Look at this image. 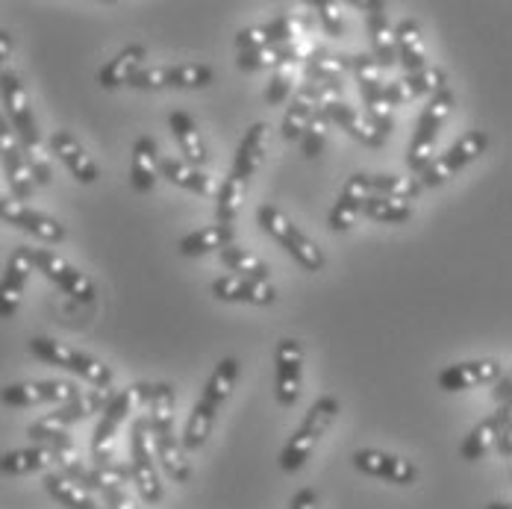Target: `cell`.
<instances>
[{
  "instance_id": "obj_1",
  "label": "cell",
  "mask_w": 512,
  "mask_h": 509,
  "mask_svg": "<svg viewBox=\"0 0 512 509\" xmlns=\"http://www.w3.org/2000/svg\"><path fill=\"white\" fill-rule=\"evenodd\" d=\"M0 101L6 106V121H9L12 133L21 142V151L27 156V165L33 171V183L36 186H51V153H48V145L39 136L30 95H27V89H24V83H21V77L15 71H0Z\"/></svg>"
},
{
  "instance_id": "obj_2",
  "label": "cell",
  "mask_w": 512,
  "mask_h": 509,
  "mask_svg": "<svg viewBox=\"0 0 512 509\" xmlns=\"http://www.w3.org/2000/svg\"><path fill=\"white\" fill-rule=\"evenodd\" d=\"M151 407V445H154V457L159 459L162 471L174 480V483H189L192 477V465L189 457L180 445V436L174 433V407H177V392L171 383H154L148 389V401Z\"/></svg>"
},
{
  "instance_id": "obj_3",
  "label": "cell",
  "mask_w": 512,
  "mask_h": 509,
  "mask_svg": "<svg viewBox=\"0 0 512 509\" xmlns=\"http://www.w3.org/2000/svg\"><path fill=\"white\" fill-rule=\"evenodd\" d=\"M236 377H239V359L236 357H224L209 374L204 386V395L201 401L192 407V415H189V424H186V433L180 439L183 451H201L215 427V418L221 407L230 401L233 389H236Z\"/></svg>"
},
{
  "instance_id": "obj_4",
  "label": "cell",
  "mask_w": 512,
  "mask_h": 509,
  "mask_svg": "<svg viewBox=\"0 0 512 509\" xmlns=\"http://www.w3.org/2000/svg\"><path fill=\"white\" fill-rule=\"evenodd\" d=\"M112 386H95V389H89V392H80L74 401H68V404H62V407H56L48 415H42L39 421H33L30 427H27V436L36 442V445H53V442H62V439H68V430L77 424V421H83V418H89V415H95V412H103L106 404L112 401Z\"/></svg>"
},
{
  "instance_id": "obj_5",
  "label": "cell",
  "mask_w": 512,
  "mask_h": 509,
  "mask_svg": "<svg viewBox=\"0 0 512 509\" xmlns=\"http://www.w3.org/2000/svg\"><path fill=\"white\" fill-rule=\"evenodd\" d=\"M256 224L286 251V254H292V259L301 265V268H307V271H324V265H327V256L324 251L309 239L307 233L280 209V206L274 204H262L256 209Z\"/></svg>"
},
{
  "instance_id": "obj_6",
  "label": "cell",
  "mask_w": 512,
  "mask_h": 509,
  "mask_svg": "<svg viewBox=\"0 0 512 509\" xmlns=\"http://www.w3.org/2000/svg\"><path fill=\"white\" fill-rule=\"evenodd\" d=\"M339 412H342V404H339L336 398H330V395L318 398V401L307 409L301 427L289 436V442H286V448H283V454H280V468L289 471V474L298 471V468H304V462H307L309 454L315 451V445L321 442V436L333 427V421L339 418Z\"/></svg>"
},
{
  "instance_id": "obj_7",
  "label": "cell",
  "mask_w": 512,
  "mask_h": 509,
  "mask_svg": "<svg viewBox=\"0 0 512 509\" xmlns=\"http://www.w3.org/2000/svg\"><path fill=\"white\" fill-rule=\"evenodd\" d=\"M30 354L48 365H56V368H65L77 377H83L86 383L92 386H112L115 374L112 368L103 362V359L92 357L86 351H77L65 342H56V339H48V336H36L30 339Z\"/></svg>"
},
{
  "instance_id": "obj_8",
  "label": "cell",
  "mask_w": 512,
  "mask_h": 509,
  "mask_svg": "<svg viewBox=\"0 0 512 509\" xmlns=\"http://www.w3.org/2000/svg\"><path fill=\"white\" fill-rule=\"evenodd\" d=\"M454 106H457V95L448 86L442 92H436L430 98V103L424 106V112L418 118V130H415L410 148H407V165H410V171L421 174L433 162V148H436L439 130L448 121V115L454 112Z\"/></svg>"
},
{
  "instance_id": "obj_9",
  "label": "cell",
  "mask_w": 512,
  "mask_h": 509,
  "mask_svg": "<svg viewBox=\"0 0 512 509\" xmlns=\"http://www.w3.org/2000/svg\"><path fill=\"white\" fill-rule=\"evenodd\" d=\"M148 389H151V383H136L124 392L112 395V401L106 404L101 421L95 427V436H92V462L95 465H115V457H112L115 433L121 430V424L130 418L133 409L142 401H148Z\"/></svg>"
},
{
  "instance_id": "obj_10",
  "label": "cell",
  "mask_w": 512,
  "mask_h": 509,
  "mask_svg": "<svg viewBox=\"0 0 512 509\" xmlns=\"http://www.w3.org/2000/svg\"><path fill=\"white\" fill-rule=\"evenodd\" d=\"M351 74L357 77L359 95L365 101V118L371 121V127L377 133L389 136L395 127V109L383 98V89H386L383 68L377 65V59L371 53H357V56H351Z\"/></svg>"
},
{
  "instance_id": "obj_11",
  "label": "cell",
  "mask_w": 512,
  "mask_h": 509,
  "mask_svg": "<svg viewBox=\"0 0 512 509\" xmlns=\"http://www.w3.org/2000/svg\"><path fill=\"white\" fill-rule=\"evenodd\" d=\"M312 12H283L274 21L254 24L236 33V48L242 51H256V48H271V45H292L304 42L312 30Z\"/></svg>"
},
{
  "instance_id": "obj_12",
  "label": "cell",
  "mask_w": 512,
  "mask_h": 509,
  "mask_svg": "<svg viewBox=\"0 0 512 509\" xmlns=\"http://www.w3.org/2000/svg\"><path fill=\"white\" fill-rule=\"evenodd\" d=\"M130 483L139 489L145 504H159L165 498L159 468H156L154 445H151V427L148 418L133 421V439H130Z\"/></svg>"
},
{
  "instance_id": "obj_13",
  "label": "cell",
  "mask_w": 512,
  "mask_h": 509,
  "mask_svg": "<svg viewBox=\"0 0 512 509\" xmlns=\"http://www.w3.org/2000/svg\"><path fill=\"white\" fill-rule=\"evenodd\" d=\"M486 148H489V133H486V130H471V133H465L460 142H454L439 159H433V162L421 171V177H418L421 189H436V186L448 183V180H451L457 171H462L465 165L477 162V159L486 153Z\"/></svg>"
},
{
  "instance_id": "obj_14",
  "label": "cell",
  "mask_w": 512,
  "mask_h": 509,
  "mask_svg": "<svg viewBox=\"0 0 512 509\" xmlns=\"http://www.w3.org/2000/svg\"><path fill=\"white\" fill-rule=\"evenodd\" d=\"M33 268L42 271L51 283H56L68 298L80 301V304H92L95 301V283L86 271H80L77 265H71L62 254H56L51 248H27Z\"/></svg>"
},
{
  "instance_id": "obj_15",
  "label": "cell",
  "mask_w": 512,
  "mask_h": 509,
  "mask_svg": "<svg viewBox=\"0 0 512 509\" xmlns=\"http://www.w3.org/2000/svg\"><path fill=\"white\" fill-rule=\"evenodd\" d=\"M512 412L510 404L507 407H498L489 418H483L480 424L471 427V433L465 436L460 448V457L465 462H480V459L489 457L492 448H498L504 457H512Z\"/></svg>"
},
{
  "instance_id": "obj_16",
  "label": "cell",
  "mask_w": 512,
  "mask_h": 509,
  "mask_svg": "<svg viewBox=\"0 0 512 509\" xmlns=\"http://www.w3.org/2000/svg\"><path fill=\"white\" fill-rule=\"evenodd\" d=\"M80 395V386L71 380H24V383H9L0 389V404L15 409L42 407V404H68Z\"/></svg>"
},
{
  "instance_id": "obj_17",
  "label": "cell",
  "mask_w": 512,
  "mask_h": 509,
  "mask_svg": "<svg viewBox=\"0 0 512 509\" xmlns=\"http://www.w3.org/2000/svg\"><path fill=\"white\" fill-rule=\"evenodd\" d=\"M212 68L201 62L186 65H159V68H142L127 86L133 89H206L212 83Z\"/></svg>"
},
{
  "instance_id": "obj_18",
  "label": "cell",
  "mask_w": 512,
  "mask_h": 509,
  "mask_svg": "<svg viewBox=\"0 0 512 509\" xmlns=\"http://www.w3.org/2000/svg\"><path fill=\"white\" fill-rule=\"evenodd\" d=\"M0 165L6 171V183H9V192L15 201H30L33 192H36V183H33V171L27 165V156L21 151V142L18 136L12 133L9 121L0 115Z\"/></svg>"
},
{
  "instance_id": "obj_19",
  "label": "cell",
  "mask_w": 512,
  "mask_h": 509,
  "mask_svg": "<svg viewBox=\"0 0 512 509\" xmlns=\"http://www.w3.org/2000/svg\"><path fill=\"white\" fill-rule=\"evenodd\" d=\"M274 395L280 407H292L301 398V383H304V348L298 339H280L277 354H274Z\"/></svg>"
},
{
  "instance_id": "obj_20",
  "label": "cell",
  "mask_w": 512,
  "mask_h": 509,
  "mask_svg": "<svg viewBox=\"0 0 512 509\" xmlns=\"http://www.w3.org/2000/svg\"><path fill=\"white\" fill-rule=\"evenodd\" d=\"M0 221L18 227V230L30 233L39 242H48V245H59L65 239V227L56 218L33 209V206L21 204L15 198H0Z\"/></svg>"
},
{
  "instance_id": "obj_21",
  "label": "cell",
  "mask_w": 512,
  "mask_h": 509,
  "mask_svg": "<svg viewBox=\"0 0 512 509\" xmlns=\"http://www.w3.org/2000/svg\"><path fill=\"white\" fill-rule=\"evenodd\" d=\"M33 259L27 248H15L9 259H6V268H3V277H0V318H15V312L21 309L24 301V292H27V283H30V274H33Z\"/></svg>"
},
{
  "instance_id": "obj_22",
  "label": "cell",
  "mask_w": 512,
  "mask_h": 509,
  "mask_svg": "<svg viewBox=\"0 0 512 509\" xmlns=\"http://www.w3.org/2000/svg\"><path fill=\"white\" fill-rule=\"evenodd\" d=\"M351 459H354L357 471L368 474V477H380V480L395 483V486H412L418 480V468L410 459H401L395 454L377 451V448H362Z\"/></svg>"
},
{
  "instance_id": "obj_23",
  "label": "cell",
  "mask_w": 512,
  "mask_h": 509,
  "mask_svg": "<svg viewBox=\"0 0 512 509\" xmlns=\"http://www.w3.org/2000/svg\"><path fill=\"white\" fill-rule=\"evenodd\" d=\"M501 374H504V368L498 359H468V362L448 365L436 383L442 392H465V389H477L483 383H495V380H501Z\"/></svg>"
},
{
  "instance_id": "obj_24",
  "label": "cell",
  "mask_w": 512,
  "mask_h": 509,
  "mask_svg": "<svg viewBox=\"0 0 512 509\" xmlns=\"http://www.w3.org/2000/svg\"><path fill=\"white\" fill-rule=\"evenodd\" d=\"M359 9L365 12V24H368V36H371V48H374V59L380 68H389L398 62V51H395V27L389 21V9L380 0H365L359 3Z\"/></svg>"
},
{
  "instance_id": "obj_25",
  "label": "cell",
  "mask_w": 512,
  "mask_h": 509,
  "mask_svg": "<svg viewBox=\"0 0 512 509\" xmlns=\"http://www.w3.org/2000/svg\"><path fill=\"white\" fill-rule=\"evenodd\" d=\"M51 153H56V159L71 171V177L83 186H92L101 171H98V162L86 153V148L80 145V139L68 130H53L51 142H48Z\"/></svg>"
},
{
  "instance_id": "obj_26",
  "label": "cell",
  "mask_w": 512,
  "mask_h": 509,
  "mask_svg": "<svg viewBox=\"0 0 512 509\" xmlns=\"http://www.w3.org/2000/svg\"><path fill=\"white\" fill-rule=\"evenodd\" d=\"M212 295L218 301L227 304H251V306H271L277 301V289L271 283H259V280H248V277H218L212 280Z\"/></svg>"
},
{
  "instance_id": "obj_27",
  "label": "cell",
  "mask_w": 512,
  "mask_h": 509,
  "mask_svg": "<svg viewBox=\"0 0 512 509\" xmlns=\"http://www.w3.org/2000/svg\"><path fill=\"white\" fill-rule=\"evenodd\" d=\"M368 195H371V189H368V174H362V171H359V174H351L348 183L342 186L336 204L330 209V215H327L330 230H333V233H348V230L357 224L362 204H365Z\"/></svg>"
},
{
  "instance_id": "obj_28",
  "label": "cell",
  "mask_w": 512,
  "mask_h": 509,
  "mask_svg": "<svg viewBox=\"0 0 512 509\" xmlns=\"http://www.w3.org/2000/svg\"><path fill=\"white\" fill-rule=\"evenodd\" d=\"M315 51L307 39L304 42H292V45H271V48H256V51H242L236 65L242 71H265V68H286L295 62H307L309 53Z\"/></svg>"
},
{
  "instance_id": "obj_29",
  "label": "cell",
  "mask_w": 512,
  "mask_h": 509,
  "mask_svg": "<svg viewBox=\"0 0 512 509\" xmlns=\"http://www.w3.org/2000/svg\"><path fill=\"white\" fill-rule=\"evenodd\" d=\"M159 177H165L168 183H174L186 192H195L201 198H215V192H218V183L212 174H206L204 168H195L177 156H159Z\"/></svg>"
},
{
  "instance_id": "obj_30",
  "label": "cell",
  "mask_w": 512,
  "mask_h": 509,
  "mask_svg": "<svg viewBox=\"0 0 512 509\" xmlns=\"http://www.w3.org/2000/svg\"><path fill=\"white\" fill-rule=\"evenodd\" d=\"M268 124L265 121H256L245 130L242 142H239V151L233 159V177H239L242 183H248V177H254L256 171L262 168L265 162V153H268Z\"/></svg>"
},
{
  "instance_id": "obj_31",
  "label": "cell",
  "mask_w": 512,
  "mask_h": 509,
  "mask_svg": "<svg viewBox=\"0 0 512 509\" xmlns=\"http://www.w3.org/2000/svg\"><path fill=\"white\" fill-rule=\"evenodd\" d=\"M168 127H171V136H174L177 148H180V153H183V162H189V165L201 168L206 159H209V153H206V142H204V136H201L198 121H195L189 112L177 109V112H171V115H168Z\"/></svg>"
},
{
  "instance_id": "obj_32",
  "label": "cell",
  "mask_w": 512,
  "mask_h": 509,
  "mask_svg": "<svg viewBox=\"0 0 512 509\" xmlns=\"http://www.w3.org/2000/svg\"><path fill=\"white\" fill-rule=\"evenodd\" d=\"M148 62V48L145 45H127L124 51H118L101 71H98V83L101 89H118L127 86Z\"/></svg>"
},
{
  "instance_id": "obj_33",
  "label": "cell",
  "mask_w": 512,
  "mask_h": 509,
  "mask_svg": "<svg viewBox=\"0 0 512 509\" xmlns=\"http://www.w3.org/2000/svg\"><path fill=\"white\" fill-rule=\"evenodd\" d=\"M304 74H307L309 83L342 89L345 74H351V56H342V53H330V51L315 48V51L309 53L307 62H304Z\"/></svg>"
},
{
  "instance_id": "obj_34",
  "label": "cell",
  "mask_w": 512,
  "mask_h": 509,
  "mask_svg": "<svg viewBox=\"0 0 512 509\" xmlns=\"http://www.w3.org/2000/svg\"><path fill=\"white\" fill-rule=\"evenodd\" d=\"M156 180H159V145L151 136H142L133 145V159H130V183L136 192L148 195L154 192Z\"/></svg>"
},
{
  "instance_id": "obj_35",
  "label": "cell",
  "mask_w": 512,
  "mask_h": 509,
  "mask_svg": "<svg viewBox=\"0 0 512 509\" xmlns=\"http://www.w3.org/2000/svg\"><path fill=\"white\" fill-rule=\"evenodd\" d=\"M56 468V448L53 445H33V448H18L0 457V474L9 477H24L36 471Z\"/></svg>"
},
{
  "instance_id": "obj_36",
  "label": "cell",
  "mask_w": 512,
  "mask_h": 509,
  "mask_svg": "<svg viewBox=\"0 0 512 509\" xmlns=\"http://www.w3.org/2000/svg\"><path fill=\"white\" fill-rule=\"evenodd\" d=\"M395 51H398V62L407 68V74L427 68V48H424V36H421L418 21L404 18L395 27Z\"/></svg>"
},
{
  "instance_id": "obj_37",
  "label": "cell",
  "mask_w": 512,
  "mask_h": 509,
  "mask_svg": "<svg viewBox=\"0 0 512 509\" xmlns=\"http://www.w3.org/2000/svg\"><path fill=\"white\" fill-rule=\"evenodd\" d=\"M230 245H236V227L212 224V227H204V230H195V233L183 236L177 251L183 256H206L215 254V251H224Z\"/></svg>"
},
{
  "instance_id": "obj_38",
  "label": "cell",
  "mask_w": 512,
  "mask_h": 509,
  "mask_svg": "<svg viewBox=\"0 0 512 509\" xmlns=\"http://www.w3.org/2000/svg\"><path fill=\"white\" fill-rule=\"evenodd\" d=\"M315 109H318V98H315V83H304L298 92H295V98L292 103L286 106V115H283V139L286 142H292V139H301L304 136V130H307L309 118L315 115Z\"/></svg>"
},
{
  "instance_id": "obj_39",
  "label": "cell",
  "mask_w": 512,
  "mask_h": 509,
  "mask_svg": "<svg viewBox=\"0 0 512 509\" xmlns=\"http://www.w3.org/2000/svg\"><path fill=\"white\" fill-rule=\"evenodd\" d=\"M45 489L56 504H62L65 509H98L101 504L95 501V495L80 486L77 480L65 477L62 471H48L45 474Z\"/></svg>"
},
{
  "instance_id": "obj_40",
  "label": "cell",
  "mask_w": 512,
  "mask_h": 509,
  "mask_svg": "<svg viewBox=\"0 0 512 509\" xmlns=\"http://www.w3.org/2000/svg\"><path fill=\"white\" fill-rule=\"evenodd\" d=\"M221 265L227 271H233L236 277H248V280H259V283H271V268L268 262H262L254 251L242 248V245H230L224 251H218Z\"/></svg>"
},
{
  "instance_id": "obj_41",
  "label": "cell",
  "mask_w": 512,
  "mask_h": 509,
  "mask_svg": "<svg viewBox=\"0 0 512 509\" xmlns=\"http://www.w3.org/2000/svg\"><path fill=\"white\" fill-rule=\"evenodd\" d=\"M368 189L371 195L395 198V201H415L421 195L418 177H401V174H368Z\"/></svg>"
},
{
  "instance_id": "obj_42",
  "label": "cell",
  "mask_w": 512,
  "mask_h": 509,
  "mask_svg": "<svg viewBox=\"0 0 512 509\" xmlns=\"http://www.w3.org/2000/svg\"><path fill=\"white\" fill-rule=\"evenodd\" d=\"M242 204H245V183H242L239 177L230 174V177L218 186V192H215V218H218V224L233 227V221L239 218Z\"/></svg>"
},
{
  "instance_id": "obj_43",
  "label": "cell",
  "mask_w": 512,
  "mask_h": 509,
  "mask_svg": "<svg viewBox=\"0 0 512 509\" xmlns=\"http://www.w3.org/2000/svg\"><path fill=\"white\" fill-rule=\"evenodd\" d=\"M362 215L377 221V224H404L412 218V206L407 201L383 198V195H368L362 204Z\"/></svg>"
},
{
  "instance_id": "obj_44",
  "label": "cell",
  "mask_w": 512,
  "mask_h": 509,
  "mask_svg": "<svg viewBox=\"0 0 512 509\" xmlns=\"http://www.w3.org/2000/svg\"><path fill=\"white\" fill-rule=\"evenodd\" d=\"M404 80V86H407V92L412 95V101L415 98H421V95H436V92H442L445 89V71L442 68H421V71H415V74H407V77H401Z\"/></svg>"
},
{
  "instance_id": "obj_45",
  "label": "cell",
  "mask_w": 512,
  "mask_h": 509,
  "mask_svg": "<svg viewBox=\"0 0 512 509\" xmlns=\"http://www.w3.org/2000/svg\"><path fill=\"white\" fill-rule=\"evenodd\" d=\"M330 118L321 112V109H315V115L309 118L307 130H304V136H301V142H304V156L307 159H315V156H321V151L327 148V139H330Z\"/></svg>"
},
{
  "instance_id": "obj_46",
  "label": "cell",
  "mask_w": 512,
  "mask_h": 509,
  "mask_svg": "<svg viewBox=\"0 0 512 509\" xmlns=\"http://www.w3.org/2000/svg\"><path fill=\"white\" fill-rule=\"evenodd\" d=\"M309 9H312V15H318V21L324 24L327 36H333V39L345 36V18H342V6H339L336 0H315Z\"/></svg>"
},
{
  "instance_id": "obj_47",
  "label": "cell",
  "mask_w": 512,
  "mask_h": 509,
  "mask_svg": "<svg viewBox=\"0 0 512 509\" xmlns=\"http://www.w3.org/2000/svg\"><path fill=\"white\" fill-rule=\"evenodd\" d=\"M292 86H295V65H286V68H277L268 80V89H265V103L277 106L292 95Z\"/></svg>"
},
{
  "instance_id": "obj_48",
  "label": "cell",
  "mask_w": 512,
  "mask_h": 509,
  "mask_svg": "<svg viewBox=\"0 0 512 509\" xmlns=\"http://www.w3.org/2000/svg\"><path fill=\"white\" fill-rule=\"evenodd\" d=\"M289 509H318V495H315V489H301V492L289 501Z\"/></svg>"
},
{
  "instance_id": "obj_49",
  "label": "cell",
  "mask_w": 512,
  "mask_h": 509,
  "mask_svg": "<svg viewBox=\"0 0 512 509\" xmlns=\"http://www.w3.org/2000/svg\"><path fill=\"white\" fill-rule=\"evenodd\" d=\"M510 389H512V380L504 374V380H501V383H498V389H495L498 407H507V404H510Z\"/></svg>"
},
{
  "instance_id": "obj_50",
  "label": "cell",
  "mask_w": 512,
  "mask_h": 509,
  "mask_svg": "<svg viewBox=\"0 0 512 509\" xmlns=\"http://www.w3.org/2000/svg\"><path fill=\"white\" fill-rule=\"evenodd\" d=\"M9 53H12V36H9V30H0V71H3V62L9 59Z\"/></svg>"
},
{
  "instance_id": "obj_51",
  "label": "cell",
  "mask_w": 512,
  "mask_h": 509,
  "mask_svg": "<svg viewBox=\"0 0 512 509\" xmlns=\"http://www.w3.org/2000/svg\"><path fill=\"white\" fill-rule=\"evenodd\" d=\"M486 509H512L510 501H492Z\"/></svg>"
},
{
  "instance_id": "obj_52",
  "label": "cell",
  "mask_w": 512,
  "mask_h": 509,
  "mask_svg": "<svg viewBox=\"0 0 512 509\" xmlns=\"http://www.w3.org/2000/svg\"><path fill=\"white\" fill-rule=\"evenodd\" d=\"M98 509H106V507H98Z\"/></svg>"
}]
</instances>
